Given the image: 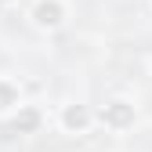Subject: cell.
Here are the masks:
<instances>
[{
    "label": "cell",
    "instance_id": "obj_1",
    "mask_svg": "<svg viewBox=\"0 0 152 152\" xmlns=\"http://www.w3.org/2000/svg\"><path fill=\"white\" fill-rule=\"evenodd\" d=\"M94 120L105 130H112V134H123V130H130L138 123V105H134V98H127V94H112V98H105V105L94 112Z\"/></svg>",
    "mask_w": 152,
    "mask_h": 152
},
{
    "label": "cell",
    "instance_id": "obj_3",
    "mask_svg": "<svg viewBox=\"0 0 152 152\" xmlns=\"http://www.w3.org/2000/svg\"><path fill=\"white\" fill-rule=\"evenodd\" d=\"M29 22H33V29H40V33L65 29V22H69V0H33Z\"/></svg>",
    "mask_w": 152,
    "mask_h": 152
},
{
    "label": "cell",
    "instance_id": "obj_6",
    "mask_svg": "<svg viewBox=\"0 0 152 152\" xmlns=\"http://www.w3.org/2000/svg\"><path fill=\"white\" fill-rule=\"evenodd\" d=\"M18 4V0H0V7H15Z\"/></svg>",
    "mask_w": 152,
    "mask_h": 152
},
{
    "label": "cell",
    "instance_id": "obj_5",
    "mask_svg": "<svg viewBox=\"0 0 152 152\" xmlns=\"http://www.w3.org/2000/svg\"><path fill=\"white\" fill-rule=\"evenodd\" d=\"M18 105H26V91H22V83L11 80V76H0V120H7Z\"/></svg>",
    "mask_w": 152,
    "mask_h": 152
},
{
    "label": "cell",
    "instance_id": "obj_4",
    "mask_svg": "<svg viewBox=\"0 0 152 152\" xmlns=\"http://www.w3.org/2000/svg\"><path fill=\"white\" fill-rule=\"evenodd\" d=\"M40 127H44V109L40 105H18L11 116H7V130L18 138H29V134H40Z\"/></svg>",
    "mask_w": 152,
    "mask_h": 152
},
{
    "label": "cell",
    "instance_id": "obj_2",
    "mask_svg": "<svg viewBox=\"0 0 152 152\" xmlns=\"http://www.w3.org/2000/svg\"><path fill=\"white\" fill-rule=\"evenodd\" d=\"M54 123H58L62 134L83 138V134H91V130H94V123H98V120H94V109H91L87 102H65V105H58Z\"/></svg>",
    "mask_w": 152,
    "mask_h": 152
}]
</instances>
